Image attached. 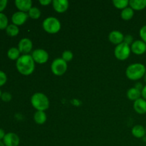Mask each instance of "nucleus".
Here are the masks:
<instances>
[{
  "label": "nucleus",
  "instance_id": "6ab92c4d",
  "mask_svg": "<svg viewBox=\"0 0 146 146\" xmlns=\"http://www.w3.org/2000/svg\"><path fill=\"white\" fill-rule=\"evenodd\" d=\"M34 119L36 123L44 124L46 121V115L44 111H37L34 114Z\"/></svg>",
  "mask_w": 146,
  "mask_h": 146
},
{
  "label": "nucleus",
  "instance_id": "5701e85b",
  "mask_svg": "<svg viewBox=\"0 0 146 146\" xmlns=\"http://www.w3.org/2000/svg\"><path fill=\"white\" fill-rule=\"evenodd\" d=\"M113 4L116 8L124 9L129 4V1L128 0H113Z\"/></svg>",
  "mask_w": 146,
  "mask_h": 146
},
{
  "label": "nucleus",
  "instance_id": "bb28decb",
  "mask_svg": "<svg viewBox=\"0 0 146 146\" xmlns=\"http://www.w3.org/2000/svg\"><path fill=\"white\" fill-rule=\"evenodd\" d=\"M7 80V75L2 71H0V86H2L3 85L6 84Z\"/></svg>",
  "mask_w": 146,
  "mask_h": 146
},
{
  "label": "nucleus",
  "instance_id": "e433bc0d",
  "mask_svg": "<svg viewBox=\"0 0 146 146\" xmlns=\"http://www.w3.org/2000/svg\"><path fill=\"white\" fill-rule=\"evenodd\" d=\"M144 78H145V81L146 82V73H145V76H144Z\"/></svg>",
  "mask_w": 146,
  "mask_h": 146
},
{
  "label": "nucleus",
  "instance_id": "f3484780",
  "mask_svg": "<svg viewBox=\"0 0 146 146\" xmlns=\"http://www.w3.org/2000/svg\"><path fill=\"white\" fill-rule=\"evenodd\" d=\"M129 5L133 9L142 10L146 7V0H131Z\"/></svg>",
  "mask_w": 146,
  "mask_h": 146
},
{
  "label": "nucleus",
  "instance_id": "412c9836",
  "mask_svg": "<svg viewBox=\"0 0 146 146\" xmlns=\"http://www.w3.org/2000/svg\"><path fill=\"white\" fill-rule=\"evenodd\" d=\"M6 32L10 36H16L19 33V29L17 25L12 24L7 27V28L6 29Z\"/></svg>",
  "mask_w": 146,
  "mask_h": 146
},
{
  "label": "nucleus",
  "instance_id": "9b49d317",
  "mask_svg": "<svg viewBox=\"0 0 146 146\" xmlns=\"http://www.w3.org/2000/svg\"><path fill=\"white\" fill-rule=\"evenodd\" d=\"M28 14L22 11L15 12L11 17V21L13 24L17 26H20L24 24L28 19Z\"/></svg>",
  "mask_w": 146,
  "mask_h": 146
},
{
  "label": "nucleus",
  "instance_id": "20e7f679",
  "mask_svg": "<svg viewBox=\"0 0 146 146\" xmlns=\"http://www.w3.org/2000/svg\"><path fill=\"white\" fill-rule=\"evenodd\" d=\"M61 23L55 17H47L43 21V28L49 34H56L61 29Z\"/></svg>",
  "mask_w": 146,
  "mask_h": 146
},
{
  "label": "nucleus",
  "instance_id": "4468645a",
  "mask_svg": "<svg viewBox=\"0 0 146 146\" xmlns=\"http://www.w3.org/2000/svg\"><path fill=\"white\" fill-rule=\"evenodd\" d=\"M108 38L111 43L118 45V44L123 42L124 36L121 31H113L108 35Z\"/></svg>",
  "mask_w": 146,
  "mask_h": 146
},
{
  "label": "nucleus",
  "instance_id": "c756f323",
  "mask_svg": "<svg viewBox=\"0 0 146 146\" xmlns=\"http://www.w3.org/2000/svg\"><path fill=\"white\" fill-rule=\"evenodd\" d=\"M133 37L131 34H128V35L124 36L123 42L125 43L126 44H128V45L130 46L131 44H132L133 43Z\"/></svg>",
  "mask_w": 146,
  "mask_h": 146
},
{
  "label": "nucleus",
  "instance_id": "f257e3e1",
  "mask_svg": "<svg viewBox=\"0 0 146 146\" xmlns=\"http://www.w3.org/2000/svg\"><path fill=\"white\" fill-rule=\"evenodd\" d=\"M16 66L20 74L24 76H29L34 72L35 61L33 59L32 56L24 54L17 59Z\"/></svg>",
  "mask_w": 146,
  "mask_h": 146
},
{
  "label": "nucleus",
  "instance_id": "9d476101",
  "mask_svg": "<svg viewBox=\"0 0 146 146\" xmlns=\"http://www.w3.org/2000/svg\"><path fill=\"white\" fill-rule=\"evenodd\" d=\"M131 51L137 55H141L146 52V44L142 40H136L131 44Z\"/></svg>",
  "mask_w": 146,
  "mask_h": 146
},
{
  "label": "nucleus",
  "instance_id": "f8f14e48",
  "mask_svg": "<svg viewBox=\"0 0 146 146\" xmlns=\"http://www.w3.org/2000/svg\"><path fill=\"white\" fill-rule=\"evenodd\" d=\"M52 4L54 10L58 13L65 12L69 6V3L67 0H54Z\"/></svg>",
  "mask_w": 146,
  "mask_h": 146
},
{
  "label": "nucleus",
  "instance_id": "cd10ccee",
  "mask_svg": "<svg viewBox=\"0 0 146 146\" xmlns=\"http://www.w3.org/2000/svg\"><path fill=\"white\" fill-rule=\"evenodd\" d=\"M140 36L142 41L146 44V25L143 26L140 30Z\"/></svg>",
  "mask_w": 146,
  "mask_h": 146
},
{
  "label": "nucleus",
  "instance_id": "473e14b6",
  "mask_svg": "<svg viewBox=\"0 0 146 146\" xmlns=\"http://www.w3.org/2000/svg\"><path fill=\"white\" fill-rule=\"evenodd\" d=\"M141 96L143 97V99H145L146 101V85L145 86H143V88L141 91Z\"/></svg>",
  "mask_w": 146,
  "mask_h": 146
},
{
  "label": "nucleus",
  "instance_id": "4c0bfd02",
  "mask_svg": "<svg viewBox=\"0 0 146 146\" xmlns=\"http://www.w3.org/2000/svg\"><path fill=\"white\" fill-rule=\"evenodd\" d=\"M1 94H1V91H0V98H1Z\"/></svg>",
  "mask_w": 146,
  "mask_h": 146
},
{
  "label": "nucleus",
  "instance_id": "dca6fc26",
  "mask_svg": "<svg viewBox=\"0 0 146 146\" xmlns=\"http://www.w3.org/2000/svg\"><path fill=\"white\" fill-rule=\"evenodd\" d=\"M132 134L137 138H141L146 134L145 128L141 125H136L132 128Z\"/></svg>",
  "mask_w": 146,
  "mask_h": 146
},
{
  "label": "nucleus",
  "instance_id": "72a5a7b5",
  "mask_svg": "<svg viewBox=\"0 0 146 146\" xmlns=\"http://www.w3.org/2000/svg\"><path fill=\"white\" fill-rule=\"evenodd\" d=\"M135 88H136L137 89L140 90V91H142L143 88V85L141 83H137V84H135Z\"/></svg>",
  "mask_w": 146,
  "mask_h": 146
},
{
  "label": "nucleus",
  "instance_id": "1a4fd4ad",
  "mask_svg": "<svg viewBox=\"0 0 146 146\" xmlns=\"http://www.w3.org/2000/svg\"><path fill=\"white\" fill-rule=\"evenodd\" d=\"M20 140L18 135L14 133H8L5 135L3 143L5 146H18Z\"/></svg>",
  "mask_w": 146,
  "mask_h": 146
},
{
  "label": "nucleus",
  "instance_id": "c85d7f7f",
  "mask_svg": "<svg viewBox=\"0 0 146 146\" xmlns=\"http://www.w3.org/2000/svg\"><path fill=\"white\" fill-rule=\"evenodd\" d=\"M1 98L2 101H5V102H9V101H11V95L8 92H4L1 94Z\"/></svg>",
  "mask_w": 146,
  "mask_h": 146
},
{
  "label": "nucleus",
  "instance_id": "7c9ffc66",
  "mask_svg": "<svg viewBox=\"0 0 146 146\" xmlns=\"http://www.w3.org/2000/svg\"><path fill=\"white\" fill-rule=\"evenodd\" d=\"M7 3H8L7 0H0V13H1V11H2L6 8Z\"/></svg>",
  "mask_w": 146,
  "mask_h": 146
},
{
  "label": "nucleus",
  "instance_id": "f704fd0d",
  "mask_svg": "<svg viewBox=\"0 0 146 146\" xmlns=\"http://www.w3.org/2000/svg\"><path fill=\"white\" fill-rule=\"evenodd\" d=\"M5 133H4V131L3 129H1V128H0V141H1V139H4V136H5Z\"/></svg>",
  "mask_w": 146,
  "mask_h": 146
},
{
  "label": "nucleus",
  "instance_id": "2eb2a0df",
  "mask_svg": "<svg viewBox=\"0 0 146 146\" xmlns=\"http://www.w3.org/2000/svg\"><path fill=\"white\" fill-rule=\"evenodd\" d=\"M133 108L138 113L145 114L146 113V101L141 98L136 100L134 102Z\"/></svg>",
  "mask_w": 146,
  "mask_h": 146
},
{
  "label": "nucleus",
  "instance_id": "4be33fe9",
  "mask_svg": "<svg viewBox=\"0 0 146 146\" xmlns=\"http://www.w3.org/2000/svg\"><path fill=\"white\" fill-rule=\"evenodd\" d=\"M19 55V50L17 48H15V47H12V48H9L8 52H7V56L11 60H17L20 57Z\"/></svg>",
  "mask_w": 146,
  "mask_h": 146
},
{
  "label": "nucleus",
  "instance_id": "58836bf2",
  "mask_svg": "<svg viewBox=\"0 0 146 146\" xmlns=\"http://www.w3.org/2000/svg\"><path fill=\"white\" fill-rule=\"evenodd\" d=\"M145 132H146V128H145Z\"/></svg>",
  "mask_w": 146,
  "mask_h": 146
},
{
  "label": "nucleus",
  "instance_id": "c9c22d12",
  "mask_svg": "<svg viewBox=\"0 0 146 146\" xmlns=\"http://www.w3.org/2000/svg\"><path fill=\"white\" fill-rule=\"evenodd\" d=\"M0 146H5V145L4 144V143H2L1 141H0Z\"/></svg>",
  "mask_w": 146,
  "mask_h": 146
},
{
  "label": "nucleus",
  "instance_id": "393cba45",
  "mask_svg": "<svg viewBox=\"0 0 146 146\" xmlns=\"http://www.w3.org/2000/svg\"><path fill=\"white\" fill-rule=\"evenodd\" d=\"M8 26L7 17L3 13H0V29H5Z\"/></svg>",
  "mask_w": 146,
  "mask_h": 146
},
{
  "label": "nucleus",
  "instance_id": "2f4dec72",
  "mask_svg": "<svg viewBox=\"0 0 146 146\" xmlns=\"http://www.w3.org/2000/svg\"><path fill=\"white\" fill-rule=\"evenodd\" d=\"M51 2L52 1L51 0H39V3L43 6H47L49 4H51Z\"/></svg>",
  "mask_w": 146,
  "mask_h": 146
},
{
  "label": "nucleus",
  "instance_id": "7ed1b4c3",
  "mask_svg": "<svg viewBox=\"0 0 146 146\" xmlns=\"http://www.w3.org/2000/svg\"><path fill=\"white\" fill-rule=\"evenodd\" d=\"M31 105L38 111H44L49 107V100L45 94L36 93L31 96Z\"/></svg>",
  "mask_w": 146,
  "mask_h": 146
},
{
  "label": "nucleus",
  "instance_id": "a211bd4d",
  "mask_svg": "<svg viewBox=\"0 0 146 146\" xmlns=\"http://www.w3.org/2000/svg\"><path fill=\"white\" fill-rule=\"evenodd\" d=\"M127 96H128V99L131 100V101H136V100L141 98V91L137 89L136 88H131L128 89V92H127Z\"/></svg>",
  "mask_w": 146,
  "mask_h": 146
},
{
  "label": "nucleus",
  "instance_id": "f03ea898",
  "mask_svg": "<svg viewBox=\"0 0 146 146\" xmlns=\"http://www.w3.org/2000/svg\"><path fill=\"white\" fill-rule=\"evenodd\" d=\"M146 73V68L145 66L140 63L131 64L125 71V74L128 78L132 81L141 79L145 76Z\"/></svg>",
  "mask_w": 146,
  "mask_h": 146
},
{
  "label": "nucleus",
  "instance_id": "a878e982",
  "mask_svg": "<svg viewBox=\"0 0 146 146\" xmlns=\"http://www.w3.org/2000/svg\"><path fill=\"white\" fill-rule=\"evenodd\" d=\"M73 57H74V54L69 50H66V51H64L63 52L62 59H64L66 62L71 61L73 59Z\"/></svg>",
  "mask_w": 146,
  "mask_h": 146
},
{
  "label": "nucleus",
  "instance_id": "b1692460",
  "mask_svg": "<svg viewBox=\"0 0 146 146\" xmlns=\"http://www.w3.org/2000/svg\"><path fill=\"white\" fill-rule=\"evenodd\" d=\"M29 17H31V19H37L41 16V11H40L39 9L37 7H31V9L29 11Z\"/></svg>",
  "mask_w": 146,
  "mask_h": 146
},
{
  "label": "nucleus",
  "instance_id": "39448f33",
  "mask_svg": "<svg viewBox=\"0 0 146 146\" xmlns=\"http://www.w3.org/2000/svg\"><path fill=\"white\" fill-rule=\"evenodd\" d=\"M131 47L125 43L123 42L116 46L114 50V54L116 58L123 61L127 59L131 54Z\"/></svg>",
  "mask_w": 146,
  "mask_h": 146
},
{
  "label": "nucleus",
  "instance_id": "ddd939ff",
  "mask_svg": "<svg viewBox=\"0 0 146 146\" xmlns=\"http://www.w3.org/2000/svg\"><path fill=\"white\" fill-rule=\"evenodd\" d=\"M15 5L20 11L29 12L32 7V1L31 0H16Z\"/></svg>",
  "mask_w": 146,
  "mask_h": 146
},
{
  "label": "nucleus",
  "instance_id": "423d86ee",
  "mask_svg": "<svg viewBox=\"0 0 146 146\" xmlns=\"http://www.w3.org/2000/svg\"><path fill=\"white\" fill-rule=\"evenodd\" d=\"M67 67V62L62 59V58H59L53 61L51 65V69L54 75L62 76L66 71Z\"/></svg>",
  "mask_w": 146,
  "mask_h": 146
},
{
  "label": "nucleus",
  "instance_id": "6e6552de",
  "mask_svg": "<svg viewBox=\"0 0 146 146\" xmlns=\"http://www.w3.org/2000/svg\"><path fill=\"white\" fill-rule=\"evenodd\" d=\"M33 47L32 41L28 38H24L20 40L18 44V49L20 53H23L24 54H28L31 51Z\"/></svg>",
  "mask_w": 146,
  "mask_h": 146
},
{
  "label": "nucleus",
  "instance_id": "0eeeda50",
  "mask_svg": "<svg viewBox=\"0 0 146 146\" xmlns=\"http://www.w3.org/2000/svg\"><path fill=\"white\" fill-rule=\"evenodd\" d=\"M32 58L36 63L39 64H45L48 59V54L42 48H38L33 51Z\"/></svg>",
  "mask_w": 146,
  "mask_h": 146
},
{
  "label": "nucleus",
  "instance_id": "aec40b11",
  "mask_svg": "<svg viewBox=\"0 0 146 146\" xmlns=\"http://www.w3.org/2000/svg\"><path fill=\"white\" fill-rule=\"evenodd\" d=\"M121 17L124 20H130L133 18L134 15L133 9L131 7H126L121 11Z\"/></svg>",
  "mask_w": 146,
  "mask_h": 146
}]
</instances>
